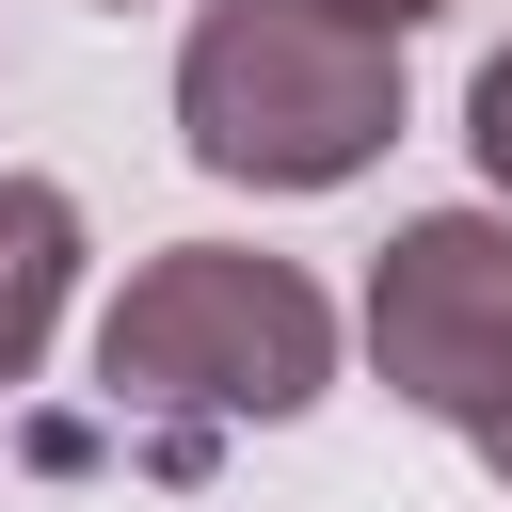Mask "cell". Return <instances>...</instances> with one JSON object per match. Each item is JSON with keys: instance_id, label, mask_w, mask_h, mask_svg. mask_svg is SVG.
<instances>
[{"instance_id": "7", "label": "cell", "mask_w": 512, "mask_h": 512, "mask_svg": "<svg viewBox=\"0 0 512 512\" xmlns=\"http://www.w3.org/2000/svg\"><path fill=\"white\" fill-rule=\"evenodd\" d=\"M464 448H480V464H496V480H512V400H496V416H480V432H464Z\"/></svg>"}, {"instance_id": "2", "label": "cell", "mask_w": 512, "mask_h": 512, "mask_svg": "<svg viewBox=\"0 0 512 512\" xmlns=\"http://www.w3.org/2000/svg\"><path fill=\"white\" fill-rule=\"evenodd\" d=\"M176 144L224 192H336L400 144V32L320 0H208L176 32Z\"/></svg>"}, {"instance_id": "6", "label": "cell", "mask_w": 512, "mask_h": 512, "mask_svg": "<svg viewBox=\"0 0 512 512\" xmlns=\"http://www.w3.org/2000/svg\"><path fill=\"white\" fill-rule=\"evenodd\" d=\"M320 16H368V32H432L448 0H320Z\"/></svg>"}, {"instance_id": "1", "label": "cell", "mask_w": 512, "mask_h": 512, "mask_svg": "<svg viewBox=\"0 0 512 512\" xmlns=\"http://www.w3.org/2000/svg\"><path fill=\"white\" fill-rule=\"evenodd\" d=\"M96 384L112 416H160L176 448L192 432H272L336 384V304L304 256H256V240H160L112 304H96Z\"/></svg>"}, {"instance_id": "3", "label": "cell", "mask_w": 512, "mask_h": 512, "mask_svg": "<svg viewBox=\"0 0 512 512\" xmlns=\"http://www.w3.org/2000/svg\"><path fill=\"white\" fill-rule=\"evenodd\" d=\"M368 368L448 432L512 400V208H416L368 256Z\"/></svg>"}, {"instance_id": "4", "label": "cell", "mask_w": 512, "mask_h": 512, "mask_svg": "<svg viewBox=\"0 0 512 512\" xmlns=\"http://www.w3.org/2000/svg\"><path fill=\"white\" fill-rule=\"evenodd\" d=\"M64 304H80V192L64 176H0V400L48 368Z\"/></svg>"}, {"instance_id": "5", "label": "cell", "mask_w": 512, "mask_h": 512, "mask_svg": "<svg viewBox=\"0 0 512 512\" xmlns=\"http://www.w3.org/2000/svg\"><path fill=\"white\" fill-rule=\"evenodd\" d=\"M464 144H480V192L512 208V48H480V80H464Z\"/></svg>"}, {"instance_id": "8", "label": "cell", "mask_w": 512, "mask_h": 512, "mask_svg": "<svg viewBox=\"0 0 512 512\" xmlns=\"http://www.w3.org/2000/svg\"><path fill=\"white\" fill-rule=\"evenodd\" d=\"M96 16H144V0H96Z\"/></svg>"}]
</instances>
